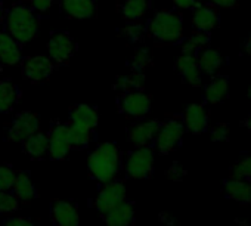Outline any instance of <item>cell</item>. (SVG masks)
<instances>
[{"label": "cell", "instance_id": "6da1fadb", "mask_svg": "<svg viewBox=\"0 0 251 226\" xmlns=\"http://www.w3.org/2000/svg\"><path fill=\"white\" fill-rule=\"evenodd\" d=\"M5 31L21 45L34 40L39 34V14L23 2L15 3L5 15Z\"/></svg>", "mask_w": 251, "mask_h": 226}, {"label": "cell", "instance_id": "7a4b0ae2", "mask_svg": "<svg viewBox=\"0 0 251 226\" xmlns=\"http://www.w3.org/2000/svg\"><path fill=\"white\" fill-rule=\"evenodd\" d=\"M121 154L112 142L98 145L89 155L87 169L93 179L106 183L115 179L120 170Z\"/></svg>", "mask_w": 251, "mask_h": 226}, {"label": "cell", "instance_id": "3957f363", "mask_svg": "<svg viewBox=\"0 0 251 226\" xmlns=\"http://www.w3.org/2000/svg\"><path fill=\"white\" fill-rule=\"evenodd\" d=\"M150 37L161 45L177 43L183 36V20L176 11H160L148 23Z\"/></svg>", "mask_w": 251, "mask_h": 226}, {"label": "cell", "instance_id": "277c9868", "mask_svg": "<svg viewBox=\"0 0 251 226\" xmlns=\"http://www.w3.org/2000/svg\"><path fill=\"white\" fill-rule=\"evenodd\" d=\"M124 170L132 179H148L154 172V151L150 147H138L124 160Z\"/></svg>", "mask_w": 251, "mask_h": 226}, {"label": "cell", "instance_id": "5b68a950", "mask_svg": "<svg viewBox=\"0 0 251 226\" xmlns=\"http://www.w3.org/2000/svg\"><path fill=\"white\" fill-rule=\"evenodd\" d=\"M185 133V126L180 117H172L161 123L160 130L154 139L155 148L161 154H169L173 150H176L183 138Z\"/></svg>", "mask_w": 251, "mask_h": 226}, {"label": "cell", "instance_id": "8992f818", "mask_svg": "<svg viewBox=\"0 0 251 226\" xmlns=\"http://www.w3.org/2000/svg\"><path fill=\"white\" fill-rule=\"evenodd\" d=\"M40 129V117L34 112L25 111L18 114L9 129L6 130V139L14 144H24L30 136L37 133Z\"/></svg>", "mask_w": 251, "mask_h": 226}, {"label": "cell", "instance_id": "52a82bcc", "mask_svg": "<svg viewBox=\"0 0 251 226\" xmlns=\"http://www.w3.org/2000/svg\"><path fill=\"white\" fill-rule=\"evenodd\" d=\"M21 62H23L21 64L23 77L33 84H40V83L48 81L55 70L53 61L45 55L23 58Z\"/></svg>", "mask_w": 251, "mask_h": 226}, {"label": "cell", "instance_id": "ba28073f", "mask_svg": "<svg viewBox=\"0 0 251 226\" xmlns=\"http://www.w3.org/2000/svg\"><path fill=\"white\" fill-rule=\"evenodd\" d=\"M49 58L56 65H65L75 53V42L67 31H52L48 42Z\"/></svg>", "mask_w": 251, "mask_h": 226}, {"label": "cell", "instance_id": "9c48e42d", "mask_svg": "<svg viewBox=\"0 0 251 226\" xmlns=\"http://www.w3.org/2000/svg\"><path fill=\"white\" fill-rule=\"evenodd\" d=\"M118 108L123 114L129 117L144 119L151 111V96L144 90L124 92L118 98Z\"/></svg>", "mask_w": 251, "mask_h": 226}, {"label": "cell", "instance_id": "30bf717a", "mask_svg": "<svg viewBox=\"0 0 251 226\" xmlns=\"http://www.w3.org/2000/svg\"><path fill=\"white\" fill-rule=\"evenodd\" d=\"M126 195H127L126 186L121 182L111 180V182L103 183V186L100 188L98 197L93 201V205L99 213L105 214L109 210H112L114 207H117L118 204L124 202Z\"/></svg>", "mask_w": 251, "mask_h": 226}, {"label": "cell", "instance_id": "8fae6325", "mask_svg": "<svg viewBox=\"0 0 251 226\" xmlns=\"http://www.w3.org/2000/svg\"><path fill=\"white\" fill-rule=\"evenodd\" d=\"M48 139H49L48 154L50 155V158L52 160H64L71 150L68 126L61 125V123H55L50 129Z\"/></svg>", "mask_w": 251, "mask_h": 226}, {"label": "cell", "instance_id": "7c38bea8", "mask_svg": "<svg viewBox=\"0 0 251 226\" xmlns=\"http://www.w3.org/2000/svg\"><path fill=\"white\" fill-rule=\"evenodd\" d=\"M183 126L186 130H189L191 133H202L207 130L208 127V122H210V116L207 114V111L204 108V105L201 103H191L186 106L185 112H183Z\"/></svg>", "mask_w": 251, "mask_h": 226}, {"label": "cell", "instance_id": "4fadbf2b", "mask_svg": "<svg viewBox=\"0 0 251 226\" xmlns=\"http://www.w3.org/2000/svg\"><path fill=\"white\" fill-rule=\"evenodd\" d=\"M161 122L151 120L145 123H138L132 126L127 132L129 142L135 147H148L151 142H154L158 130H160Z\"/></svg>", "mask_w": 251, "mask_h": 226}, {"label": "cell", "instance_id": "5bb4252c", "mask_svg": "<svg viewBox=\"0 0 251 226\" xmlns=\"http://www.w3.org/2000/svg\"><path fill=\"white\" fill-rule=\"evenodd\" d=\"M175 68L179 75L183 78L185 83L191 86H200L202 81V71L198 65V58L194 55H180L176 62Z\"/></svg>", "mask_w": 251, "mask_h": 226}, {"label": "cell", "instance_id": "9a60e30c", "mask_svg": "<svg viewBox=\"0 0 251 226\" xmlns=\"http://www.w3.org/2000/svg\"><path fill=\"white\" fill-rule=\"evenodd\" d=\"M23 61V45L9 36L5 30L0 31V64L6 67L17 65Z\"/></svg>", "mask_w": 251, "mask_h": 226}, {"label": "cell", "instance_id": "2e32d148", "mask_svg": "<svg viewBox=\"0 0 251 226\" xmlns=\"http://www.w3.org/2000/svg\"><path fill=\"white\" fill-rule=\"evenodd\" d=\"M192 24L198 31H211L219 25V14L210 5L195 3L194 14H192Z\"/></svg>", "mask_w": 251, "mask_h": 226}, {"label": "cell", "instance_id": "e0dca14e", "mask_svg": "<svg viewBox=\"0 0 251 226\" xmlns=\"http://www.w3.org/2000/svg\"><path fill=\"white\" fill-rule=\"evenodd\" d=\"M62 12L74 20H89L96 14V2L93 0H61Z\"/></svg>", "mask_w": 251, "mask_h": 226}, {"label": "cell", "instance_id": "ac0fdd59", "mask_svg": "<svg viewBox=\"0 0 251 226\" xmlns=\"http://www.w3.org/2000/svg\"><path fill=\"white\" fill-rule=\"evenodd\" d=\"M52 216L58 226H78L80 216L77 207L64 200H56L52 205Z\"/></svg>", "mask_w": 251, "mask_h": 226}, {"label": "cell", "instance_id": "d6986e66", "mask_svg": "<svg viewBox=\"0 0 251 226\" xmlns=\"http://www.w3.org/2000/svg\"><path fill=\"white\" fill-rule=\"evenodd\" d=\"M70 123L87 127L90 130L96 129L99 123V116L96 108L86 105V103H78L70 109Z\"/></svg>", "mask_w": 251, "mask_h": 226}, {"label": "cell", "instance_id": "ffe728a7", "mask_svg": "<svg viewBox=\"0 0 251 226\" xmlns=\"http://www.w3.org/2000/svg\"><path fill=\"white\" fill-rule=\"evenodd\" d=\"M105 216V223L106 226H130L135 219V207L133 202L124 201L109 210Z\"/></svg>", "mask_w": 251, "mask_h": 226}, {"label": "cell", "instance_id": "44dd1931", "mask_svg": "<svg viewBox=\"0 0 251 226\" xmlns=\"http://www.w3.org/2000/svg\"><path fill=\"white\" fill-rule=\"evenodd\" d=\"M225 194L227 198L239 202L241 205L251 204V182L229 179L225 183Z\"/></svg>", "mask_w": 251, "mask_h": 226}, {"label": "cell", "instance_id": "7402d4cb", "mask_svg": "<svg viewBox=\"0 0 251 226\" xmlns=\"http://www.w3.org/2000/svg\"><path fill=\"white\" fill-rule=\"evenodd\" d=\"M21 92L11 80H0V112L8 114L18 103Z\"/></svg>", "mask_w": 251, "mask_h": 226}, {"label": "cell", "instance_id": "603a6c76", "mask_svg": "<svg viewBox=\"0 0 251 226\" xmlns=\"http://www.w3.org/2000/svg\"><path fill=\"white\" fill-rule=\"evenodd\" d=\"M227 90H229L227 78L217 75L205 87V90H204V99H205V102L213 103V105L214 103H220L227 96Z\"/></svg>", "mask_w": 251, "mask_h": 226}, {"label": "cell", "instance_id": "cb8c5ba5", "mask_svg": "<svg viewBox=\"0 0 251 226\" xmlns=\"http://www.w3.org/2000/svg\"><path fill=\"white\" fill-rule=\"evenodd\" d=\"M49 151V139L46 135L37 132L24 142V152L34 160L43 158Z\"/></svg>", "mask_w": 251, "mask_h": 226}, {"label": "cell", "instance_id": "d4e9b609", "mask_svg": "<svg viewBox=\"0 0 251 226\" xmlns=\"http://www.w3.org/2000/svg\"><path fill=\"white\" fill-rule=\"evenodd\" d=\"M148 8V0H126L121 6V15L124 17V20L136 23L147 15Z\"/></svg>", "mask_w": 251, "mask_h": 226}, {"label": "cell", "instance_id": "484cf974", "mask_svg": "<svg viewBox=\"0 0 251 226\" xmlns=\"http://www.w3.org/2000/svg\"><path fill=\"white\" fill-rule=\"evenodd\" d=\"M14 195L21 201H31L36 197V188L27 173H18L15 175V180L12 185Z\"/></svg>", "mask_w": 251, "mask_h": 226}, {"label": "cell", "instance_id": "4316f807", "mask_svg": "<svg viewBox=\"0 0 251 226\" xmlns=\"http://www.w3.org/2000/svg\"><path fill=\"white\" fill-rule=\"evenodd\" d=\"M145 86V74L144 71H136L132 70L129 75H123L117 80L115 89L124 92H130V90H144Z\"/></svg>", "mask_w": 251, "mask_h": 226}, {"label": "cell", "instance_id": "83f0119b", "mask_svg": "<svg viewBox=\"0 0 251 226\" xmlns=\"http://www.w3.org/2000/svg\"><path fill=\"white\" fill-rule=\"evenodd\" d=\"M222 56L216 49H205L201 56L198 58V65L201 68L202 73L213 75L219 71V68L222 67Z\"/></svg>", "mask_w": 251, "mask_h": 226}, {"label": "cell", "instance_id": "f1b7e54d", "mask_svg": "<svg viewBox=\"0 0 251 226\" xmlns=\"http://www.w3.org/2000/svg\"><path fill=\"white\" fill-rule=\"evenodd\" d=\"M92 132L87 127L77 126V125H70L68 126V133H70V142L71 148H84L90 144L92 141Z\"/></svg>", "mask_w": 251, "mask_h": 226}, {"label": "cell", "instance_id": "f546056e", "mask_svg": "<svg viewBox=\"0 0 251 226\" xmlns=\"http://www.w3.org/2000/svg\"><path fill=\"white\" fill-rule=\"evenodd\" d=\"M229 179L233 180H248L251 182V154L242 157L238 163L230 167Z\"/></svg>", "mask_w": 251, "mask_h": 226}, {"label": "cell", "instance_id": "4dcf8cb0", "mask_svg": "<svg viewBox=\"0 0 251 226\" xmlns=\"http://www.w3.org/2000/svg\"><path fill=\"white\" fill-rule=\"evenodd\" d=\"M18 198L8 191H0V214H11L18 210Z\"/></svg>", "mask_w": 251, "mask_h": 226}, {"label": "cell", "instance_id": "1f68e13d", "mask_svg": "<svg viewBox=\"0 0 251 226\" xmlns=\"http://www.w3.org/2000/svg\"><path fill=\"white\" fill-rule=\"evenodd\" d=\"M151 62V53L147 48H139L132 56V70L144 71L145 67Z\"/></svg>", "mask_w": 251, "mask_h": 226}, {"label": "cell", "instance_id": "d6a6232c", "mask_svg": "<svg viewBox=\"0 0 251 226\" xmlns=\"http://www.w3.org/2000/svg\"><path fill=\"white\" fill-rule=\"evenodd\" d=\"M15 180V172L9 166H0V191L12 189Z\"/></svg>", "mask_w": 251, "mask_h": 226}, {"label": "cell", "instance_id": "836d02e7", "mask_svg": "<svg viewBox=\"0 0 251 226\" xmlns=\"http://www.w3.org/2000/svg\"><path fill=\"white\" fill-rule=\"evenodd\" d=\"M197 50H200V49H202V48H205L208 43H210V36H208V33H205V31H195L192 36H189L188 39H186Z\"/></svg>", "mask_w": 251, "mask_h": 226}, {"label": "cell", "instance_id": "e575fe53", "mask_svg": "<svg viewBox=\"0 0 251 226\" xmlns=\"http://www.w3.org/2000/svg\"><path fill=\"white\" fill-rule=\"evenodd\" d=\"M124 34L132 42H139L142 39V36L145 34V28L142 25H139V24L132 23L130 25H127L124 28Z\"/></svg>", "mask_w": 251, "mask_h": 226}, {"label": "cell", "instance_id": "d590c367", "mask_svg": "<svg viewBox=\"0 0 251 226\" xmlns=\"http://www.w3.org/2000/svg\"><path fill=\"white\" fill-rule=\"evenodd\" d=\"M211 135V141L213 142H223V141H227L229 139V135H230V130L226 125H217L211 129L210 132Z\"/></svg>", "mask_w": 251, "mask_h": 226}, {"label": "cell", "instance_id": "8d00e7d4", "mask_svg": "<svg viewBox=\"0 0 251 226\" xmlns=\"http://www.w3.org/2000/svg\"><path fill=\"white\" fill-rule=\"evenodd\" d=\"M185 175H186V170L179 163H173L167 170V177L170 180H180Z\"/></svg>", "mask_w": 251, "mask_h": 226}, {"label": "cell", "instance_id": "74e56055", "mask_svg": "<svg viewBox=\"0 0 251 226\" xmlns=\"http://www.w3.org/2000/svg\"><path fill=\"white\" fill-rule=\"evenodd\" d=\"M55 0H31V8L37 12V14H46L52 5H53Z\"/></svg>", "mask_w": 251, "mask_h": 226}, {"label": "cell", "instance_id": "f35d334b", "mask_svg": "<svg viewBox=\"0 0 251 226\" xmlns=\"http://www.w3.org/2000/svg\"><path fill=\"white\" fill-rule=\"evenodd\" d=\"M3 226H37L33 220L25 219V217H11L6 219Z\"/></svg>", "mask_w": 251, "mask_h": 226}, {"label": "cell", "instance_id": "ab89813d", "mask_svg": "<svg viewBox=\"0 0 251 226\" xmlns=\"http://www.w3.org/2000/svg\"><path fill=\"white\" fill-rule=\"evenodd\" d=\"M207 2H210L211 6H217L222 9H230V8L236 6L238 0H207Z\"/></svg>", "mask_w": 251, "mask_h": 226}, {"label": "cell", "instance_id": "60d3db41", "mask_svg": "<svg viewBox=\"0 0 251 226\" xmlns=\"http://www.w3.org/2000/svg\"><path fill=\"white\" fill-rule=\"evenodd\" d=\"M172 3L177 8V9H191L195 6L197 0H172Z\"/></svg>", "mask_w": 251, "mask_h": 226}, {"label": "cell", "instance_id": "b9f144b4", "mask_svg": "<svg viewBox=\"0 0 251 226\" xmlns=\"http://www.w3.org/2000/svg\"><path fill=\"white\" fill-rule=\"evenodd\" d=\"M160 220H161L163 223L170 225V226H173V225H176V223H177V220H176L173 216H170L169 213H161V214H160Z\"/></svg>", "mask_w": 251, "mask_h": 226}, {"label": "cell", "instance_id": "7bdbcfd3", "mask_svg": "<svg viewBox=\"0 0 251 226\" xmlns=\"http://www.w3.org/2000/svg\"><path fill=\"white\" fill-rule=\"evenodd\" d=\"M242 126H244V127H247V129L251 132V116H248V117L242 122Z\"/></svg>", "mask_w": 251, "mask_h": 226}, {"label": "cell", "instance_id": "ee69618b", "mask_svg": "<svg viewBox=\"0 0 251 226\" xmlns=\"http://www.w3.org/2000/svg\"><path fill=\"white\" fill-rule=\"evenodd\" d=\"M5 15H6L5 8H3V5H2V3H0V24H3V21H5Z\"/></svg>", "mask_w": 251, "mask_h": 226}, {"label": "cell", "instance_id": "f6af8a7d", "mask_svg": "<svg viewBox=\"0 0 251 226\" xmlns=\"http://www.w3.org/2000/svg\"><path fill=\"white\" fill-rule=\"evenodd\" d=\"M245 49L248 50V53L251 55V36L247 39V42H245Z\"/></svg>", "mask_w": 251, "mask_h": 226}, {"label": "cell", "instance_id": "bcb514c9", "mask_svg": "<svg viewBox=\"0 0 251 226\" xmlns=\"http://www.w3.org/2000/svg\"><path fill=\"white\" fill-rule=\"evenodd\" d=\"M238 225H239V226H251L247 220H238Z\"/></svg>", "mask_w": 251, "mask_h": 226}, {"label": "cell", "instance_id": "7dc6e473", "mask_svg": "<svg viewBox=\"0 0 251 226\" xmlns=\"http://www.w3.org/2000/svg\"><path fill=\"white\" fill-rule=\"evenodd\" d=\"M247 96H248V98H251V86H250V87H248V90H247Z\"/></svg>", "mask_w": 251, "mask_h": 226}, {"label": "cell", "instance_id": "c3c4849f", "mask_svg": "<svg viewBox=\"0 0 251 226\" xmlns=\"http://www.w3.org/2000/svg\"><path fill=\"white\" fill-rule=\"evenodd\" d=\"M55 2H61V0H55Z\"/></svg>", "mask_w": 251, "mask_h": 226}, {"label": "cell", "instance_id": "681fc988", "mask_svg": "<svg viewBox=\"0 0 251 226\" xmlns=\"http://www.w3.org/2000/svg\"><path fill=\"white\" fill-rule=\"evenodd\" d=\"M93 2H98V0H93Z\"/></svg>", "mask_w": 251, "mask_h": 226}]
</instances>
